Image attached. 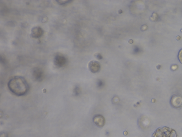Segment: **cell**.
I'll list each match as a JSON object with an SVG mask.
<instances>
[{
	"mask_svg": "<svg viewBox=\"0 0 182 137\" xmlns=\"http://www.w3.org/2000/svg\"><path fill=\"white\" fill-rule=\"evenodd\" d=\"M54 63L55 65L58 67H62L66 64V59L63 55L57 54L54 58Z\"/></svg>",
	"mask_w": 182,
	"mask_h": 137,
	"instance_id": "obj_3",
	"label": "cell"
},
{
	"mask_svg": "<svg viewBox=\"0 0 182 137\" xmlns=\"http://www.w3.org/2000/svg\"><path fill=\"white\" fill-rule=\"evenodd\" d=\"M152 137H177V134L173 129L163 127L156 129Z\"/></svg>",
	"mask_w": 182,
	"mask_h": 137,
	"instance_id": "obj_2",
	"label": "cell"
},
{
	"mask_svg": "<svg viewBox=\"0 0 182 137\" xmlns=\"http://www.w3.org/2000/svg\"><path fill=\"white\" fill-rule=\"evenodd\" d=\"M171 105L174 107L179 108L182 106V96L178 95L174 96L171 98Z\"/></svg>",
	"mask_w": 182,
	"mask_h": 137,
	"instance_id": "obj_4",
	"label": "cell"
},
{
	"mask_svg": "<svg viewBox=\"0 0 182 137\" xmlns=\"http://www.w3.org/2000/svg\"><path fill=\"white\" fill-rule=\"evenodd\" d=\"M33 75L35 80L41 81L43 79L44 73L40 68L36 67L34 68L33 71Z\"/></svg>",
	"mask_w": 182,
	"mask_h": 137,
	"instance_id": "obj_6",
	"label": "cell"
},
{
	"mask_svg": "<svg viewBox=\"0 0 182 137\" xmlns=\"http://www.w3.org/2000/svg\"><path fill=\"white\" fill-rule=\"evenodd\" d=\"M178 59L180 62L182 64V49L178 53Z\"/></svg>",
	"mask_w": 182,
	"mask_h": 137,
	"instance_id": "obj_10",
	"label": "cell"
},
{
	"mask_svg": "<svg viewBox=\"0 0 182 137\" xmlns=\"http://www.w3.org/2000/svg\"><path fill=\"white\" fill-rule=\"evenodd\" d=\"M9 90L18 96H22L28 92L29 85L25 79L22 76H16L10 79L7 83Z\"/></svg>",
	"mask_w": 182,
	"mask_h": 137,
	"instance_id": "obj_1",
	"label": "cell"
},
{
	"mask_svg": "<svg viewBox=\"0 0 182 137\" xmlns=\"http://www.w3.org/2000/svg\"><path fill=\"white\" fill-rule=\"evenodd\" d=\"M71 2V0H57V2L60 5L64 4L67 3H69Z\"/></svg>",
	"mask_w": 182,
	"mask_h": 137,
	"instance_id": "obj_9",
	"label": "cell"
},
{
	"mask_svg": "<svg viewBox=\"0 0 182 137\" xmlns=\"http://www.w3.org/2000/svg\"><path fill=\"white\" fill-rule=\"evenodd\" d=\"M128 43L130 44H132L133 43V40H132L130 39L128 41Z\"/></svg>",
	"mask_w": 182,
	"mask_h": 137,
	"instance_id": "obj_12",
	"label": "cell"
},
{
	"mask_svg": "<svg viewBox=\"0 0 182 137\" xmlns=\"http://www.w3.org/2000/svg\"><path fill=\"white\" fill-rule=\"evenodd\" d=\"M93 121L96 125L100 127L103 126L105 124V119L103 116L101 115H97L95 116Z\"/></svg>",
	"mask_w": 182,
	"mask_h": 137,
	"instance_id": "obj_8",
	"label": "cell"
},
{
	"mask_svg": "<svg viewBox=\"0 0 182 137\" xmlns=\"http://www.w3.org/2000/svg\"><path fill=\"white\" fill-rule=\"evenodd\" d=\"M95 55H96V57H97V58L98 59H103V57H102V56L100 54H97V55L96 54Z\"/></svg>",
	"mask_w": 182,
	"mask_h": 137,
	"instance_id": "obj_11",
	"label": "cell"
},
{
	"mask_svg": "<svg viewBox=\"0 0 182 137\" xmlns=\"http://www.w3.org/2000/svg\"><path fill=\"white\" fill-rule=\"evenodd\" d=\"M89 68L93 73H97L100 69V65L99 62L96 61H91L88 65Z\"/></svg>",
	"mask_w": 182,
	"mask_h": 137,
	"instance_id": "obj_7",
	"label": "cell"
},
{
	"mask_svg": "<svg viewBox=\"0 0 182 137\" xmlns=\"http://www.w3.org/2000/svg\"><path fill=\"white\" fill-rule=\"evenodd\" d=\"M122 13H123V11H122V10L120 9L119 10V12H118V13L119 14Z\"/></svg>",
	"mask_w": 182,
	"mask_h": 137,
	"instance_id": "obj_13",
	"label": "cell"
},
{
	"mask_svg": "<svg viewBox=\"0 0 182 137\" xmlns=\"http://www.w3.org/2000/svg\"><path fill=\"white\" fill-rule=\"evenodd\" d=\"M43 31L40 27H35L31 30V36L34 38H39L42 36Z\"/></svg>",
	"mask_w": 182,
	"mask_h": 137,
	"instance_id": "obj_5",
	"label": "cell"
}]
</instances>
